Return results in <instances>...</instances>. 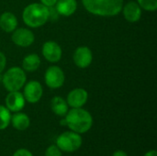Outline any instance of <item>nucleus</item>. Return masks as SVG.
<instances>
[{
  "label": "nucleus",
  "instance_id": "f257e3e1",
  "mask_svg": "<svg viewBox=\"0 0 157 156\" xmlns=\"http://www.w3.org/2000/svg\"><path fill=\"white\" fill-rule=\"evenodd\" d=\"M65 127L79 134L89 131L93 126V117L89 111L83 108H71L63 117Z\"/></svg>",
  "mask_w": 157,
  "mask_h": 156
},
{
  "label": "nucleus",
  "instance_id": "f03ea898",
  "mask_svg": "<svg viewBox=\"0 0 157 156\" xmlns=\"http://www.w3.org/2000/svg\"><path fill=\"white\" fill-rule=\"evenodd\" d=\"M86 10L99 17L118 16L123 6V0H82Z\"/></svg>",
  "mask_w": 157,
  "mask_h": 156
},
{
  "label": "nucleus",
  "instance_id": "7ed1b4c3",
  "mask_svg": "<svg viewBox=\"0 0 157 156\" xmlns=\"http://www.w3.org/2000/svg\"><path fill=\"white\" fill-rule=\"evenodd\" d=\"M24 23L32 29L42 27L49 20V7L41 3H32L28 5L22 12Z\"/></svg>",
  "mask_w": 157,
  "mask_h": 156
},
{
  "label": "nucleus",
  "instance_id": "20e7f679",
  "mask_svg": "<svg viewBox=\"0 0 157 156\" xmlns=\"http://www.w3.org/2000/svg\"><path fill=\"white\" fill-rule=\"evenodd\" d=\"M2 82L7 92L19 91L27 82V75L21 67L13 66L4 74Z\"/></svg>",
  "mask_w": 157,
  "mask_h": 156
},
{
  "label": "nucleus",
  "instance_id": "39448f33",
  "mask_svg": "<svg viewBox=\"0 0 157 156\" xmlns=\"http://www.w3.org/2000/svg\"><path fill=\"white\" fill-rule=\"evenodd\" d=\"M55 144L62 152L72 154L81 148L83 144V138L79 133L67 131L57 136Z\"/></svg>",
  "mask_w": 157,
  "mask_h": 156
},
{
  "label": "nucleus",
  "instance_id": "423d86ee",
  "mask_svg": "<svg viewBox=\"0 0 157 156\" xmlns=\"http://www.w3.org/2000/svg\"><path fill=\"white\" fill-rule=\"evenodd\" d=\"M65 75L63 71L57 65H52L47 68L44 74V82L51 89H57L63 86Z\"/></svg>",
  "mask_w": 157,
  "mask_h": 156
},
{
  "label": "nucleus",
  "instance_id": "0eeeda50",
  "mask_svg": "<svg viewBox=\"0 0 157 156\" xmlns=\"http://www.w3.org/2000/svg\"><path fill=\"white\" fill-rule=\"evenodd\" d=\"M23 96L26 102L30 104L38 103L43 95V88L40 82L36 80H31L26 82L23 86Z\"/></svg>",
  "mask_w": 157,
  "mask_h": 156
},
{
  "label": "nucleus",
  "instance_id": "6e6552de",
  "mask_svg": "<svg viewBox=\"0 0 157 156\" xmlns=\"http://www.w3.org/2000/svg\"><path fill=\"white\" fill-rule=\"evenodd\" d=\"M11 40L13 43L18 47L27 48L32 45V43L35 40V35L34 33L26 28H17L13 32L11 36Z\"/></svg>",
  "mask_w": 157,
  "mask_h": 156
},
{
  "label": "nucleus",
  "instance_id": "1a4fd4ad",
  "mask_svg": "<svg viewBox=\"0 0 157 156\" xmlns=\"http://www.w3.org/2000/svg\"><path fill=\"white\" fill-rule=\"evenodd\" d=\"M41 53L49 63H52L60 62L63 56V51L61 46L57 42L52 40H49L43 43L41 48Z\"/></svg>",
  "mask_w": 157,
  "mask_h": 156
},
{
  "label": "nucleus",
  "instance_id": "9d476101",
  "mask_svg": "<svg viewBox=\"0 0 157 156\" xmlns=\"http://www.w3.org/2000/svg\"><path fill=\"white\" fill-rule=\"evenodd\" d=\"M65 100L71 108H83L88 100V93L81 87L74 88L68 93Z\"/></svg>",
  "mask_w": 157,
  "mask_h": 156
},
{
  "label": "nucleus",
  "instance_id": "9b49d317",
  "mask_svg": "<svg viewBox=\"0 0 157 156\" xmlns=\"http://www.w3.org/2000/svg\"><path fill=\"white\" fill-rule=\"evenodd\" d=\"M73 61L77 67L81 69L87 68L93 61L92 51L86 46H80L76 48L73 54Z\"/></svg>",
  "mask_w": 157,
  "mask_h": 156
},
{
  "label": "nucleus",
  "instance_id": "f8f14e48",
  "mask_svg": "<svg viewBox=\"0 0 157 156\" xmlns=\"http://www.w3.org/2000/svg\"><path fill=\"white\" fill-rule=\"evenodd\" d=\"M6 108L13 113L21 111L26 104V100L24 98V96L19 91H12L8 92L7 96L6 97Z\"/></svg>",
  "mask_w": 157,
  "mask_h": 156
},
{
  "label": "nucleus",
  "instance_id": "ddd939ff",
  "mask_svg": "<svg viewBox=\"0 0 157 156\" xmlns=\"http://www.w3.org/2000/svg\"><path fill=\"white\" fill-rule=\"evenodd\" d=\"M122 13L124 18L131 23L139 21L142 17V8L135 1H130L122 6Z\"/></svg>",
  "mask_w": 157,
  "mask_h": 156
},
{
  "label": "nucleus",
  "instance_id": "4468645a",
  "mask_svg": "<svg viewBox=\"0 0 157 156\" xmlns=\"http://www.w3.org/2000/svg\"><path fill=\"white\" fill-rule=\"evenodd\" d=\"M10 123L15 130L24 131L30 126V119L26 113L18 111L11 115Z\"/></svg>",
  "mask_w": 157,
  "mask_h": 156
},
{
  "label": "nucleus",
  "instance_id": "2eb2a0df",
  "mask_svg": "<svg viewBox=\"0 0 157 156\" xmlns=\"http://www.w3.org/2000/svg\"><path fill=\"white\" fill-rule=\"evenodd\" d=\"M17 18L12 12H4L0 16V29L6 33H12L17 28Z\"/></svg>",
  "mask_w": 157,
  "mask_h": 156
},
{
  "label": "nucleus",
  "instance_id": "dca6fc26",
  "mask_svg": "<svg viewBox=\"0 0 157 156\" xmlns=\"http://www.w3.org/2000/svg\"><path fill=\"white\" fill-rule=\"evenodd\" d=\"M55 9L60 16L70 17L77 9L76 0H58L55 4Z\"/></svg>",
  "mask_w": 157,
  "mask_h": 156
},
{
  "label": "nucleus",
  "instance_id": "f3484780",
  "mask_svg": "<svg viewBox=\"0 0 157 156\" xmlns=\"http://www.w3.org/2000/svg\"><path fill=\"white\" fill-rule=\"evenodd\" d=\"M51 109L55 115L63 118L69 110V106L64 98L57 96L51 100Z\"/></svg>",
  "mask_w": 157,
  "mask_h": 156
},
{
  "label": "nucleus",
  "instance_id": "a211bd4d",
  "mask_svg": "<svg viewBox=\"0 0 157 156\" xmlns=\"http://www.w3.org/2000/svg\"><path fill=\"white\" fill-rule=\"evenodd\" d=\"M40 58L36 53H30L24 57L22 61V69L25 72H35L40 65Z\"/></svg>",
  "mask_w": 157,
  "mask_h": 156
},
{
  "label": "nucleus",
  "instance_id": "6ab92c4d",
  "mask_svg": "<svg viewBox=\"0 0 157 156\" xmlns=\"http://www.w3.org/2000/svg\"><path fill=\"white\" fill-rule=\"evenodd\" d=\"M11 112L5 107L0 105V131L6 130L10 125Z\"/></svg>",
  "mask_w": 157,
  "mask_h": 156
},
{
  "label": "nucleus",
  "instance_id": "aec40b11",
  "mask_svg": "<svg viewBox=\"0 0 157 156\" xmlns=\"http://www.w3.org/2000/svg\"><path fill=\"white\" fill-rule=\"evenodd\" d=\"M137 3L145 11L154 12L157 10V0H137Z\"/></svg>",
  "mask_w": 157,
  "mask_h": 156
},
{
  "label": "nucleus",
  "instance_id": "412c9836",
  "mask_svg": "<svg viewBox=\"0 0 157 156\" xmlns=\"http://www.w3.org/2000/svg\"><path fill=\"white\" fill-rule=\"evenodd\" d=\"M62 153L63 152L57 147L56 144H52L46 148L44 156H62Z\"/></svg>",
  "mask_w": 157,
  "mask_h": 156
},
{
  "label": "nucleus",
  "instance_id": "4be33fe9",
  "mask_svg": "<svg viewBox=\"0 0 157 156\" xmlns=\"http://www.w3.org/2000/svg\"><path fill=\"white\" fill-rule=\"evenodd\" d=\"M12 156H33V154L29 150L26 148H20L15 151Z\"/></svg>",
  "mask_w": 157,
  "mask_h": 156
},
{
  "label": "nucleus",
  "instance_id": "5701e85b",
  "mask_svg": "<svg viewBox=\"0 0 157 156\" xmlns=\"http://www.w3.org/2000/svg\"><path fill=\"white\" fill-rule=\"evenodd\" d=\"M6 65V57L2 51H0V74L5 70Z\"/></svg>",
  "mask_w": 157,
  "mask_h": 156
},
{
  "label": "nucleus",
  "instance_id": "b1692460",
  "mask_svg": "<svg viewBox=\"0 0 157 156\" xmlns=\"http://www.w3.org/2000/svg\"><path fill=\"white\" fill-rule=\"evenodd\" d=\"M40 3H41L42 5H44L45 6H47V7H52V6H55L56 2H57L58 0H40Z\"/></svg>",
  "mask_w": 157,
  "mask_h": 156
},
{
  "label": "nucleus",
  "instance_id": "393cba45",
  "mask_svg": "<svg viewBox=\"0 0 157 156\" xmlns=\"http://www.w3.org/2000/svg\"><path fill=\"white\" fill-rule=\"evenodd\" d=\"M112 156H129V155H128V154H127L125 151H123V150H116V151L113 153Z\"/></svg>",
  "mask_w": 157,
  "mask_h": 156
},
{
  "label": "nucleus",
  "instance_id": "a878e982",
  "mask_svg": "<svg viewBox=\"0 0 157 156\" xmlns=\"http://www.w3.org/2000/svg\"><path fill=\"white\" fill-rule=\"evenodd\" d=\"M144 156H157V152L156 150H155V149H153V150H150V151H148V152H146Z\"/></svg>",
  "mask_w": 157,
  "mask_h": 156
}]
</instances>
